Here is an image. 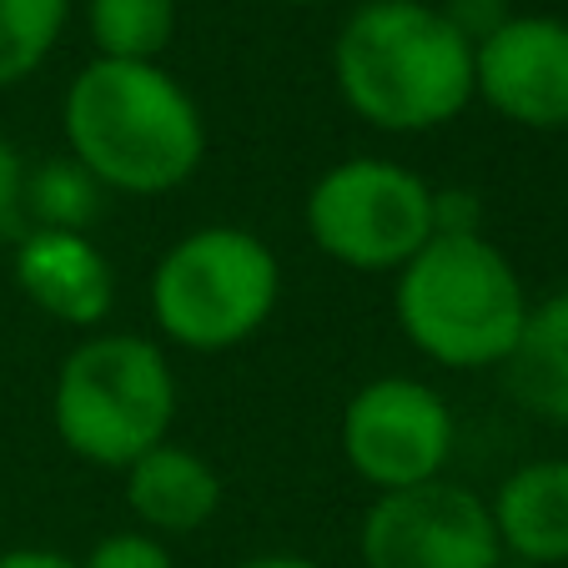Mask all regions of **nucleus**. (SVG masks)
<instances>
[{"instance_id": "6e6552de", "label": "nucleus", "mask_w": 568, "mask_h": 568, "mask_svg": "<svg viewBox=\"0 0 568 568\" xmlns=\"http://www.w3.org/2000/svg\"><path fill=\"white\" fill-rule=\"evenodd\" d=\"M367 568H498V528L488 498L448 478L377 494L357 528Z\"/></svg>"}, {"instance_id": "dca6fc26", "label": "nucleus", "mask_w": 568, "mask_h": 568, "mask_svg": "<svg viewBox=\"0 0 568 568\" xmlns=\"http://www.w3.org/2000/svg\"><path fill=\"white\" fill-rule=\"evenodd\" d=\"M71 0H0V91L31 81L61 45Z\"/></svg>"}, {"instance_id": "9d476101", "label": "nucleus", "mask_w": 568, "mask_h": 568, "mask_svg": "<svg viewBox=\"0 0 568 568\" xmlns=\"http://www.w3.org/2000/svg\"><path fill=\"white\" fill-rule=\"evenodd\" d=\"M16 287L36 312L55 317L61 327L97 333L116 307V272L91 232H45L36 226L16 247Z\"/></svg>"}, {"instance_id": "423d86ee", "label": "nucleus", "mask_w": 568, "mask_h": 568, "mask_svg": "<svg viewBox=\"0 0 568 568\" xmlns=\"http://www.w3.org/2000/svg\"><path fill=\"white\" fill-rule=\"evenodd\" d=\"M312 247L347 272H397L438 236V192L387 156H347L302 202Z\"/></svg>"}, {"instance_id": "4be33fe9", "label": "nucleus", "mask_w": 568, "mask_h": 568, "mask_svg": "<svg viewBox=\"0 0 568 568\" xmlns=\"http://www.w3.org/2000/svg\"><path fill=\"white\" fill-rule=\"evenodd\" d=\"M287 6H317V0H287Z\"/></svg>"}, {"instance_id": "a211bd4d", "label": "nucleus", "mask_w": 568, "mask_h": 568, "mask_svg": "<svg viewBox=\"0 0 568 568\" xmlns=\"http://www.w3.org/2000/svg\"><path fill=\"white\" fill-rule=\"evenodd\" d=\"M443 11H448V21L458 26V31L468 36L473 45H478L488 31H498V26L514 16L504 0H443Z\"/></svg>"}, {"instance_id": "6ab92c4d", "label": "nucleus", "mask_w": 568, "mask_h": 568, "mask_svg": "<svg viewBox=\"0 0 568 568\" xmlns=\"http://www.w3.org/2000/svg\"><path fill=\"white\" fill-rule=\"evenodd\" d=\"M21 186H26V161L11 141L0 136V232H6V222H11L16 212H21Z\"/></svg>"}, {"instance_id": "1a4fd4ad", "label": "nucleus", "mask_w": 568, "mask_h": 568, "mask_svg": "<svg viewBox=\"0 0 568 568\" xmlns=\"http://www.w3.org/2000/svg\"><path fill=\"white\" fill-rule=\"evenodd\" d=\"M473 101L524 131L568 126V21L508 16L473 45Z\"/></svg>"}, {"instance_id": "aec40b11", "label": "nucleus", "mask_w": 568, "mask_h": 568, "mask_svg": "<svg viewBox=\"0 0 568 568\" xmlns=\"http://www.w3.org/2000/svg\"><path fill=\"white\" fill-rule=\"evenodd\" d=\"M0 568H75V558L55 554V548H11V554H0Z\"/></svg>"}, {"instance_id": "9b49d317", "label": "nucleus", "mask_w": 568, "mask_h": 568, "mask_svg": "<svg viewBox=\"0 0 568 568\" xmlns=\"http://www.w3.org/2000/svg\"><path fill=\"white\" fill-rule=\"evenodd\" d=\"M126 508L156 538H186L222 508V478L202 453L182 443H156L126 468Z\"/></svg>"}, {"instance_id": "f8f14e48", "label": "nucleus", "mask_w": 568, "mask_h": 568, "mask_svg": "<svg viewBox=\"0 0 568 568\" xmlns=\"http://www.w3.org/2000/svg\"><path fill=\"white\" fill-rule=\"evenodd\" d=\"M498 548L524 564H568V458H534L498 483Z\"/></svg>"}, {"instance_id": "f257e3e1", "label": "nucleus", "mask_w": 568, "mask_h": 568, "mask_svg": "<svg viewBox=\"0 0 568 568\" xmlns=\"http://www.w3.org/2000/svg\"><path fill=\"white\" fill-rule=\"evenodd\" d=\"M65 156L106 192L166 196L206 161L196 97L161 61H87L61 97Z\"/></svg>"}, {"instance_id": "7ed1b4c3", "label": "nucleus", "mask_w": 568, "mask_h": 568, "mask_svg": "<svg viewBox=\"0 0 568 568\" xmlns=\"http://www.w3.org/2000/svg\"><path fill=\"white\" fill-rule=\"evenodd\" d=\"M518 267L483 232H438L393 272V317L428 363L448 373L504 367L528 322Z\"/></svg>"}, {"instance_id": "20e7f679", "label": "nucleus", "mask_w": 568, "mask_h": 568, "mask_svg": "<svg viewBox=\"0 0 568 568\" xmlns=\"http://www.w3.org/2000/svg\"><path fill=\"white\" fill-rule=\"evenodd\" d=\"M51 423L65 453L91 468L126 473L141 453L172 438L176 373L151 337L87 333L55 367Z\"/></svg>"}, {"instance_id": "4468645a", "label": "nucleus", "mask_w": 568, "mask_h": 568, "mask_svg": "<svg viewBox=\"0 0 568 568\" xmlns=\"http://www.w3.org/2000/svg\"><path fill=\"white\" fill-rule=\"evenodd\" d=\"M101 61H161L176 36V0H87Z\"/></svg>"}, {"instance_id": "39448f33", "label": "nucleus", "mask_w": 568, "mask_h": 568, "mask_svg": "<svg viewBox=\"0 0 568 568\" xmlns=\"http://www.w3.org/2000/svg\"><path fill=\"white\" fill-rule=\"evenodd\" d=\"M282 297L277 252L247 226H196L156 257L146 282L151 322L186 353H226L267 327Z\"/></svg>"}, {"instance_id": "0eeeda50", "label": "nucleus", "mask_w": 568, "mask_h": 568, "mask_svg": "<svg viewBox=\"0 0 568 568\" xmlns=\"http://www.w3.org/2000/svg\"><path fill=\"white\" fill-rule=\"evenodd\" d=\"M453 438H458L453 408L423 377H373L343 408V458L373 494H397L443 478Z\"/></svg>"}, {"instance_id": "412c9836", "label": "nucleus", "mask_w": 568, "mask_h": 568, "mask_svg": "<svg viewBox=\"0 0 568 568\" xmlns=\"http://www.w3.org/2000/svg\"><path fill=\"white\" fill-rule=\"evenodd\" d=\"M236 568H322V564L307 554H257V558H242Z\"/></svg>"}, {"instance_id": "ddd939ff", "label": "nucleus", "mask_w": 568, "mask_h": 568, "mask_svg": "<svg viewBox=\"0 0 568 568\" xmlns=\"http://www.w3.org/2000/svg\"><path fill=\"white\" fill-rule=\"evenodd\" d=\"M504 373L518 408L544 423H568V287L528 307Z\"/></svg>"}, {"instance_id": "2eb2a0df", "label": "nucleus", "mask_w": 568, "mask_h": 568, "mask_svg": "<svg viewBox=\"0 0 568 568\" xmlns=\"http://www.w3.org/2000/svg\"><path fill=\"white\" fill-rule=\"evenodd\" d=\"M101 196H106V186L81 161L51 156L45 166L26 172L21 212H31V222L45 232H91V222L101 216Z\"/></svg>"}, {"instance_id": "f3484780", "label": "nucleus", "mask_w": 568, "mask_h": 568, "mask_svg": "<svg viewBox=\"0 0 568 568\" xmlns=\"http://www.w3.org/2000/svg\"><path fill=\"white\" fill-rule=\"evenodd\" d=\"M75 568H172V554H166V538L146 528H121L101 538L87 558H75Z\"/></svg>"}, {"instance_id": "f03ea898", "label": "nucleus", "mask_w": 568, "mask_h": 568, "mask_svg": "<svg viewBox=\"0 0 568 568\" xmlns=\"http://www.w3.org/2000/svg\"><path fill=\"white\" fill-rule=\"evenodd\" d=\"M343 106L387 136H423L473 106V41L433 0H363L333 41Z\"/></svg>"}]
</instances>
